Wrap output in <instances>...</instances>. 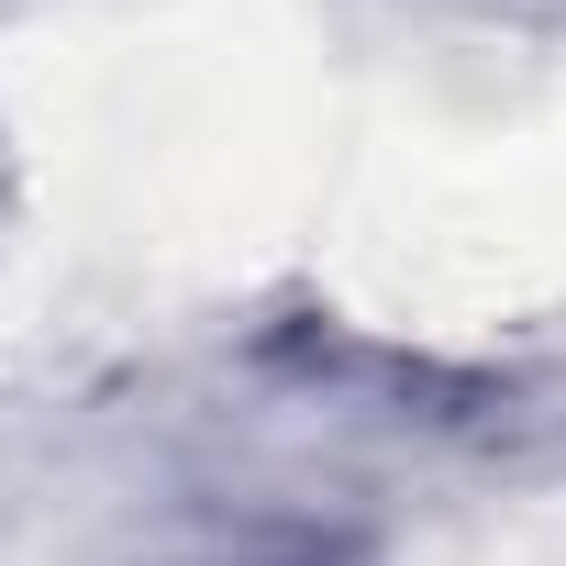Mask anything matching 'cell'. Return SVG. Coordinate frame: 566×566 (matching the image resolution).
<instances>
[{"label":"cell","instance_id":"cell-1","mask_svg":"<svg viewBox=\"0 0 566 566\" xmlns=\"http://www.w3.org/2000/svg\"><path fill=\"white\" fill-rule=\"evenodd\" d=\"M156 566H378V555L345 522H222V533H189Z\"/></svg>","mask_w":566,"mask_h":566}]
</instances>
